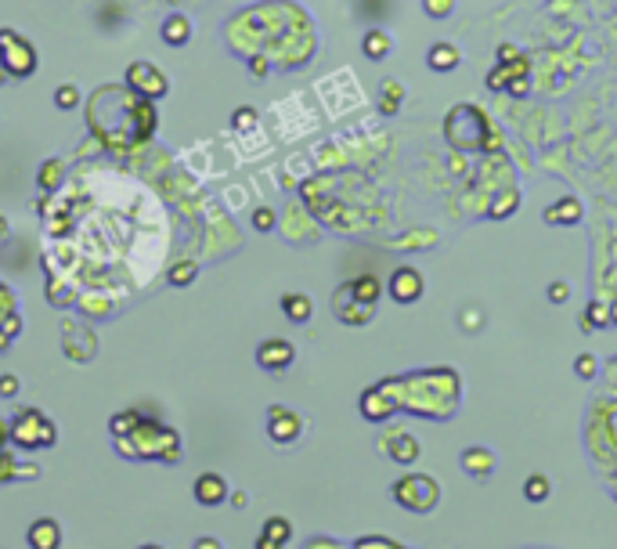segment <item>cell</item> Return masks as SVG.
<instances>
[{"label": "cell", "mask_w": 617, "mask_h": 549, "mask_svg": "<svg viewBox=\"0 0 617 549\" xmlns=\"http://www.w3.org/2000/svg\"><path fill=\"white\" fill-rule=\"evenodd\" d=\"M383 448H387V455H390L394 463H401V466H408V463H416V459L423 455V445H419L412 434H405V430H394V434L383 441Z\"/></svg>", "instance_id": "5bb4252c"}, {"label": "cell", "mask_w": 617, "mask_h": 549, "mask_svg": "<svg viewBox=\"0 0 617 549\" xmlns=\"http://www.w3.org/2000/svg\"><path fill=\"white\" fill-rule=\"evenodd\" d=\"M30 549H62V524L55 517H37L26 531Z\"/></svg>", "instance_id": "4fadbf2b"}, {"label": "cell", "mask_w": 617, "mask_h": 549, "mask_svg": "<svg viewBox=\"0 0 617 549\" xmlns=\"http://www.w3.org/2000/svg\"><path fill=\"white\" fill-rule=\"evenodd\" d=\"M278 308H282V315H285L289 322H296V326L311 322V315H315V301L307 297V293H285V297L278 301Z\"/></svg>", "instance_id": "ac0fdd59"}, {"label": "cell", "mask_w": 617, "mask_h": 549, "mask_svg": "<svg viewBox=\"0 0 617 549\" xmlns=\"http://www.w3.org/2000/svg\"><path fill=\"white\" fill-rule=\"evenodd\" d=\"M195 274H199V264H195V260H177V264L170 267V286L184 290V286L195 283Z\"/></svg>", "instance_id": "d4e9b609"}, {"label": "cell", "mask_w": 617, "mask_h": 549, "mask_svg": "<svg viewBox=\"0 0 617 549\" xmlns=\"http://www.w3.org/2000/svg\"><path fill=\"white\" fill-rule=\"evenodd\" d=\"M423 12H426V19L441 22V19H448L455 12V0H423Z\"/></svg>", "instance_id": "f1b7e54d"}, {"label": "cell", "mask_w": 617, "mask_h": 549, "mask_svg": "<svg viewBox=\"0 0 617 549\" xmlns=\"http://www.w3.org/2000/svg\"><path fill=\"white\" fill-rule=\"evenodd\" d=\"M362 51H365V58L383 62V58L394 51V37H390L387 30H369V33L362 37Z\"/></svg>", "instance_id": "ffe728a7"}, {"label": "cell", "mask_w": 617, "mask_h": 549, "mask_svg": "<svg viewBox=\"0 0 617 549\" xmlns=\"http://www.w3.org/2000/svg\"><path fill=\"white\" fill-rule=\"evenodd\" d=\"M567 297H570V286H567V283H552V286H549V301H552V304H563Z\"/></svg>", "instance_id": "d590c367"}, {"label": "cell", "mask_w": 617, "mask_h": 549, "mask_svg": "<svg viewBox=\"0 0 617 549\" xmlns=\"http://www.w3.org/2000/svg\"><path fill=\"white\" fill-rule=\"evenodd\" d=\"M462 470H466L469 477H477V481H487L491 470H495V452L484 448V445L466 448V452H462Z\"/></svg>", "instance_id": "e0dca14e"}, {"label": "cell", "mask_w": 617, "mask_h": 549, "mask_svg": "<svg viewBox=\"0 0 617 549\" xmlns=\"http://www.w3.org/2000/svg\"><path fill=\"white\" fill-rule=\"evenodd\" d=\"M595 365H599V362H595V358H592V355H577V358H574V373H577V376H581V380H592V376H595V373H599V369H595Z\"/></svg>", "instance_id": "4dcf8cb0"}, {"label": "cell", "mask_w": 617, "mask_h": 549, "mask_svg": "<svg viewBox=\"0 0 617 549\" xmlns=\"http://www.w3.org/2000/svg\"><path fill=\"white\" fill-rule=\"evenodd\" d=\"M8 445H12V423L0 419V452H8Z\"/></svg>", "instance_id": "74e56055"}, {"label": "cell", "mask_w": 617, "mask_h": 549, "mask_svg": "<svg viewBox=\"0 0 617 549\" xmlns=\"http://www.w3.org/2000/svg\"><path fill=\"white\" fill-rule=\"evenodd\" d=\"M192 549H224V545H220V538L202 535V538H195V545H192Z\"/></svg>", "instance_id": "8d00e7d4"}, {"label": "cell", "mask_w": 617, "mask_h": 549, "mask_svg": "<svg viewBox=\"0 0 617 549\" xmlns=\"http://www.w3.org/2000/svg\"><path fill=\"white\" fill-rule=\"evenodd\" d=\"M292 358H296V347L289 340H282V337H271V340H264L256 347V365L264 373H285L292 365Z\"/></svg>", "instance_id": "30bf717a"}, {"label": "cell", "mask_w": 617, "mask_h": 549, "mask_svg": "<svg viewBox=\"0 0 617 549\" xmlns=\"http://www.w3.org/2000/svg\"><path fill=\"white\" fill-rule=\"evenodd\" d=\"M127 87H130L134 94L148 98V102H159V98L170 91V80H166V73H163L159 66H152V62H130V66H127Z\"/></svg>", "instance_id": "52a82bcc"}, {"label": "cell", "mask_w": 617, "mask_h": 549, "mask_svg": "<svg viewBox=\"0 0 617 549\" xmlns=\"http://www.w3.org/2000/svg\"><path fill=\"white\" fill-rule=\"evenodd\" d=\"M387 290H390V297H394L398 304H416V301L423 297V290H426L423 271H416V267H398V271L390 274Z\"/></svg>", "instance_id": "8fae6325"}, {"label": "cell", "mask_w": 617, "mask_h": 549, "mask_svg": "<svg viewBox=\"0 0 617 549\" xmlns=\"http://www.w3.org/2000/svg\"><path fill=\"white\" fill-rule=\"evenodd\" d=\"M141 419H145L141 412H134V409H127V412H120V416H112V423H109V430H112V437L120 441V437H127V434H130V430H134V427H138Z\"/></svg>", "instance_id": "484cf974"}, {"label": "cell", "mask_w": 617, "mask_h": 549, "mask_svg": "<svg viewBox=\"0 0 617 549\" xmlns=\"http://www.w3.org/2000/svg\"><path fill=\"white\" fill-rule=\"evenodd\" d=\"M249 69H253V76H256V80H264V76H267V58H253V62H249Z\"/></svg>", "instance_id": "f35d334b"}, {"label": "cell", "mask_w": 617, "mask_h": 549, "mask_svg": "<svg viewBox=\"0 0 617 549\" xmlns=\"http://www.w3.org/2000/svg\"><path fill=\"white\" fill-rule=\"evenodd\" d=\"M163 40L170 44V48H184L188 44V37H192V22L184 19V15H170L166 22H163Z\"/></svg>", "instance_id": "44dd1931"}, {"label": "cell", "mask_w": 617, "mask_h": 549, "mask_svg": "<svg viewBox=\"0 0 617 549\" xmlns=\"http://www.w3.org/2000/svg\"><path fill=\"white\" fill-rule=\"evenodd\" d=\"M581 220V202L574 195H563L559 202L545 206V224H577Z\"/></svg>", "instance_id": "d6986e66"}, {"label": "cell", "mask_w": 617, "mask_h": 549, "mask_svg": "<svg viewBox=\"0 0 617 549\" xmlns=\"http://www.w3.org/2000/svg\"><path fill=\"white\" fill-rule=\"evenodd\" d=\"M116 445L130 459H159V463H177L181 459V437H177V430H170V427H163L156 419H141Z\"/></svg>", "instance_id": "6da1fadb"}, {"label": "cell", "mask_w": 617, "mask_h": 549, "mask_svg": "<svg viewBox=\"0 0 617 549\" xmlns=\"http://www.w3.org/2000/svg\"><path fill=\"white\" fill-rule=\"evenodd\" d=\"M527 73H531L527 55H523L516 44H502L498 66H495L491 76H487V91H509V94L523 98V94H527Z\"/></svg>", "instance_id": "277c9868"}, {"label": "cell", "mask_w": 617, "mask_h": 549, "mask_svg": "<svg viewBox=\"0 0 617 549\" xmlns=\"http://www.w3.org/2000/svg\"><path fill=\"white\" fill-rule=\"evenodd\" d=\"M274 220H278V217H274L271 206H256V210H253V228H256V231H271Z\"/></svg>", "instance_id": "f546056e"}, {"label": "cell", "mask_w": 617, "mask_h": 549, "mask_svg": "<svg viewBox=\"0 0 617 549\" xmlns=\"http://www.w3.org/2000/svg\"><path fill=\"white\" fill-rule=\"evenodd\" d=\"M300 434H303L300 412H292L285 405H271L267 409V437L274 445H292V441H300Z\"/></svg>", "instance_id": "ba28073f"}, {"label": "cell", "mask_w": 617, "mask_h": 549, "mask_svg": "<svg viewBox=\"0 0 617 549\" xmlns=\"http://www.w3.org/2000/svg\"><path fill=\"white\" fill-rule=\"evenodd\" d=\"M426 66H430L434 73H455V69L462 66V51H459L455 44H448V40H437V44L426 51Z\"/></svg>", "instance_id": "2e32d148"}, {"label": "cell", "mask_w": 617, "mask_h": 549, "mask_svg": "<svg viewBox=\"0 0 617 549\" xmlns=\"http://www.w3.org/2000/svg\"><path fill=\"white\" fill-rule=\"evenodd\" d=\"M466 123L469 127H462V120H455L452 112L444 116V134H448V141L455 148H462V152H495V148H502V138L495 134L491 120L469 102H466Z\"/></svg>", "instance_id": "7a4b0ae2"}, {"label": "cell", "mask_w": 617, "mask_h": 549, "mask_svg": "<svg viewBox=\"0 0 617 549\" xmlns=\"http://www.w3.org/2000/svg\"><path fill=\"white\" fill-rule=\"evenodd\" d=\"M192 491H195V502H199V506H206V509H213V506H224V502L231 499V488H228V481H224L220 473H213V470H210V473H199Z\"/></svg>", "instance_id": "7c38bea8"}, {"label": "cell", "mask_w": 617, "mask_h": 549, "mask_svg": "<svg viewBox=\"0 0 617 549\" xmlns=\"http://www.w3.org/2000/svg\"><path fill=\"white\" fill-rule=\"evenodd\" d=\"M292 538V524L285 517H267L256 538V549H285V542Z\"/></svg>", "instance_id": "9a60e30c"}, {"label": "cell", "mask_w": 617, "mask_h": 549, "mask_svg": "<svg viewBox=\"0 0 617 549\" xmlns=\"http://www.w3.org/2000/svg\"><path fill=\"white\" fill-rule=\"evenodd\" d=\"M549 491H552V484H549V477H545V473H531V477L523 481V495H527L531 502H545V499H549Z\"/></svg>", "instance_id": "4316f807"}, {"label": "cell", "mask_w": 617, "mask_h": 549, "mask_svg": "<svg viewBox=\"0 0 617 549\" xmlns=\"http://www.w3.org/2000/svg\"><path fill=\"white\" fill-rule=\"evenodd\" d=\"M15 459L8 455V452H0V481H15Z\"/></svg>", "instance_id": "836d02e7"}, {"label": "cell", "mask_w": 617, "mask_h": 549, "mask_svg": "<svg viewBox=\"0 0 617 549\" xmlns=\"http://www.w3.org/2000/svg\"><path fill=\"white\" fill-rule=\"evenodd\" d=\"M55 105H58L62 112H73V109L80 105V87H76V84H62V87L55 91Z\"/></svg>", "instance_id": "83f0119b"}, {"label": "cell", "mask_w": 617, "mask_h": 549, "mask_svg": "<svg viewBox=\"0 0 617 549\" xmlns=\"http://www.w3.org/2000/svg\"><path fill=\"white\" fill-rule=\"evenodd\" d=\"M401 102H405V87L398 80H383V87H380V112L394 116L401 109Z\"/></svg>", "instance_id": "7402d4cb"}, {"label": "cell", "mask_w": 617, "mask_h": 549, "mask_svg": "<svg viewBox=\"0 0 617 549\" xmlns=\"http://www.w3.org/2000/svg\"><path fill=\"white\" fill-rule=\"evenodd\" d=\"M141 549H163V545H141Z\"/></svg>", "instance_id": "b9f144b4"}, {"label": "cell", "mask_w": 617, "mask_h": 549, "mask_svg": "<svg viewBox=\"0 0 617 549\" xmlns=\"http://www.w3.org/2000/svg\"><path fill=\"white\" fill-rule=\"evenodd\" d=\"M62 177H66V166H62L58 159H48V163L40 166V174H37V184H40L44 192H55V188L62 184Z\"/></svg>", "instance_id": "cb8c5ba5"}, {"label": "cell", "mask_w": 617, "mask_h": 549, "mask_svg": "<svg viewBox=\"0 0 617 549\" xmlns=\"http://www.w3.org/2000/svg\"><path fill=\"white\" fill-rule=\"evenodd\" d=\"M231 127H235V130H249V127H256V112H253V109H238V112L231 116Z\"/></svg>", "instance_id": "1f68e13d"}, {"label": "cell", "mask_w": 617, "mask_h": 549, "mask_svg": "<svg viewBox=\"0 0 617 549\" xmlns=\"http://www.w3.org/2000/svg\"><path fill=\"white\" fill-rule=\"evenodd\" d=\"M8 80V73H4V66H0V84H4Z\"/></svg>", "instance_id": "60d3db41"}, {"label": "cell", "mask_w": 617, "mask_h": 549, "mask_svg": "<svg viewBox=\"0 0 617 549\" xmlns=\"http://www.w3.org/2000/svg\"><path fill=\"white\" fill-rule=\"evenodd\" d=\"M394 502L408 513H430L441 502V484L430 473H405L394 484Z\"/></svg>", "instance_id": "5b68a950"}, {"label": "cell", "mask_w": 617, "mask_h": 549, "mask_svg": "<svg viewBox=\"0 0 617 549\" xmlns=\"http://www.w3.org/2000/svg\"><path fill=\"white\" fill-rule=\"evenodd\" d=\"M4 235H8V217L0 213V238H4Z\"/></svg>", "instance_id": "ab89813d"}, {"label": "cell", "mask_w": 617, "mask_h": 549, "mask_svg": "<svg viewBox=\"0 0 617 549\" xmlns=\"http://www.w3.org/2000/svg\"><path fill=\"white\" fill-rule=\"evenodd\" d=\"M0 66L15 80H30L37 73V48L15 30H0Z\"/></svg>", "instance_id": "8992f818"}, {"label": "cell", "mask_w": 617, "mask_h": 549, "mask_svg": "<svg viewBox=\"0 0 617 549\" xmlns=\"http://www.w3.org/2000/svg\"><path fill=\"white\" fill-rule=\"evenodd\" d=\"M333 304H336V319L347 322V326H369L372 315H376V304L358 301L354 290H351V283H344V286L336 290V301H333Z\"/></svg>", "instance_id": "9c48e42d"}, {"label": "cell", "mask_w": 617, "mask_h": 549, "mask_svg": "<svg viewBox=\"0 0 617 549\" xmlns=\"http://www.w3.org/2000/svg\"><path fill=\"white\" fill-rule=\"evenodd\" d=\"M58 441V427L40 412V409H19L12 419V445L22 452L51 448Z\"/></svg>", "instance_id": "3957f363"}, {"label": "cell", "mask_w": 617, "mask_h": 549, "mask_svg": "<svg viewBox=\"0 0 617 549\" xmlns=\"http://www.w3.org/2000/svg\"><path fill=\"white\" fill-rule=\"evenodd\" d=\"M516 202H520V195H516V192H509V199H505V202H498V206L491 210V217H505V213H513V210H516Z\"/></svg>", "instance_id": "e575fe53"}, {"label": "cell", "mask_w": 617, "mask_h": 549, "mask_svg": "<svg viewBox=\"0 0 617 549\" xmlns=\"http://www.w3.org/2000/svg\"><path fill=\"white\" fill-rule=\"evenodd\" d=\"M351 290H354V297L365 301V304H380V297H383V283L376 279V274H362V279L351 283Z\"/></svg>", "instance_id": "603a6c76"}, {"label": "cell", "mask_w": 617, "mask_h": 549, "mask_svg": "<svg viewBox=\"0 0 617 549\" xmlns=\"http://www.w3.org/2000/svg\"><path fill=\"white\" fill-rule=\"evenodd\" d=\"M15 394H19V376L4 373L0 376V398H15Z\"/></svg>", "instance_id": "d6a6232c"}]
</instances>
